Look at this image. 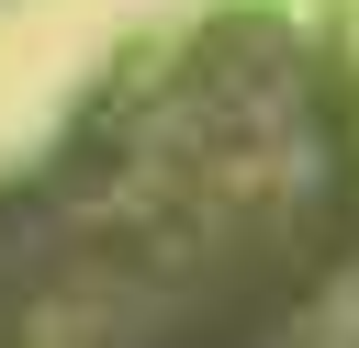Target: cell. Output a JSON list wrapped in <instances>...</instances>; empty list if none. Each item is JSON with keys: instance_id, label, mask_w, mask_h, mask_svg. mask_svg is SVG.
Segmentation results:
<instances>
[{"instance_id": "obj_1", "label": "cell", "mask_w": 359, "mask_h": 348, "mask_svg": "<svg viewBox=\"0 0 359 348\" xmlns=\"http://www.w3.org/2000/svg\"><path fill=\"white\" fill-rule=\"evenodd\" d=\"M0 348H359V34L303 0L123 34L0 168Z\"/></svg>"}]
</instances>
